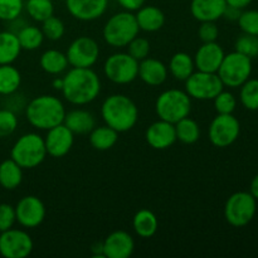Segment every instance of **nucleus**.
<instances>
[{"label":"nucleus","mask_w":258,"mask_h":258,"mask_svg":"<svg viewBox=\"0 0 258 258\" xmlns=\"http://www.w3.org/2000/svg\"><path fill=\"white\" fill-rule=\"evenodd\" d=\"M60 92L64 100L72 105H88L100 95L101 80L92 68L72 67L63 77Z\"/></svg>","instance_id":"nucleus-1"},{"label":"nucleus","mask_w":258,"mask_h":258,"mask_svg":"<svg viewBox=\"0 0 258 258\" xmlns=\"http://www.w3.org/2000/svg\"><path fill=\"white\" fill-rule=\"evenodd\" d=\"M101 116L105 123L113 130L127 133L139 120V110L136 103L126 95L115 93L106 98L101 106Z\"/></svg>","instance_id":"nucleus-2"},{"label":"nucleus","mask_w":258,"mask_h":258,"mask_svg":"<svg viewBox=\"0 0 258 258\" xmlns=\"http://www.w3.org/2000/svg\"><path fill=\"white\" fill-rule=\"evenodd\" d=\"M66 112L62 101L52 95L34 97L25 107L28 122L38 130L45 131L63 123Z\"/></svg>","instance_id":"nucleus-3"},{"label":"nucleus","mask_w":258,"mask_h":258,"mask_svg":"<svg viewBox=\"0 0 258 258\" xmlns=\"http://www.w3.org/2000/svg\"><path fill=\"white\" fill-rule=\"evenodd\" d=\"M140 28L133 12L116 13L106 22L102 29V37L110 47L125 48L139 35Z\"/></svg>","instance_id":"nucleus-4"},{"label":"nucleus","mask_w":258,"mask_h":258,"mask_svg":"<svg viewBox=\"0 0 258 258\" xmlns=\"http://www.w3.org/2000/svg\"><path fill=\"white\" fill-rule=\"evenodd\" d=\"M10 158L23 169L37 168L47 158L44 139L39 134H24L13 145Z\"/></svg>","instance_id":"nucleus-5"},{"label":"nucleus","mask_w":258,"mask_h":258,"mask_svg":"<svg viewBox=\"0 0 258 258\" xmlns=\"http://www.w3.org/2000/svg\"><path fill=\"white\" fill-rule=\"evenodd\" d=\"M155 111L160 120L176 123L189 116L191 111V98L185 91L170 88L161 92L156 98Z\"/></svg>","instance_id":"nucleus-6"},{"label":"nucleus","mask_w":258,"mask_h":258,"mask_svg":"<svg viewBox=\"0 0 258 258\" xmlns=\"http://www.w3.org/2000/svg\"><path fill=\"white\" fill-rule=\"evenodd\" d=\"M252 73V59L238 52H232L224 55L217 75L223 82L224 87H241Z\"/></svg>","instance_id":"nucleus-7"},{"label":"nucleus","mask_w":258,"mask_h":258,"mask_svg":"<svg viewBox=\"0 0 258 258\" xmlns=\"http://www.w3.org/2000/svg\"><path fill=\"white\" fill-rule=\"evenodd\" d=\"M257 211V199L249 191L232 194L224 206V218L232 227L241 228L247 226Z\"/></svg>","instance_id":"nucleus-8"},{"label":"nucleus","mask_w":258,"mask_h":258,"mask_svg":"<svg viewBox=\"0 0 258 258\" xmlns=\"http://www.w3.org/2000/svg\"><path fill=\"white\" fill-rule=\"evenodd\" d=\"M106 78L116 85H128L139 76V60L128 53L118 52L111 54L103 64Z\"/></svg>","instance_id":"nucleus-9"},{"label":"nucleus","mask_w":258,"mask_h":258,"mask_svg":"<svg viewBox=\"0 0 258 258\" xmlns=\"http://www.w3.org/2000/svg\"><path fill=\"white\" fill-rule=\"evenodd\" d=\"M223 90L224 85L217 73L197 71L185 81V92L194 100H213Z\"/></svg>","instance_id":"nucleus-10"},{"label":"nucleus","mask_w":258,"mask_h":258,"mask_svg":"<svg viewBox=\"0 0 258 258\" xmlns=\"http://www.w3.org/2000/svg\"><path fill=\"white\" fill-rule=\"evenodd\" d=\"M66 55L71 67L92 68L100 57V47L93 38L82 35L71 43Z\"/></svg>","instance_id":"nucleus-11"},{"label":"nucleus","mask_w":258,"mask_h":258,"mask_svg":"<svg viewBox=\"0 0 258 258\" xmlns=\"http://www.w3.org/2000/svg\"><path fill=\"white\" fill-rule=\"evenodd\" d=\"M241 133L239 121L233 116L229 115H217L212 120L209 125V140L216 148H228L232 144L236 143Z\"/></svg>","instance_id":"nucleus-12"},{"label":"nucleus","mask_w":258,"mask_h":258,"mask_svg":"<svg viewBox=\"0 0 258 258\" xmlns=\"http://www.w3.org/2000/svg\"><path fill=\"white\" fill-rule=\"evenodd\" d=\"M33 239L23 229L0 232V254L5 258H25L33 251Z\"/></svg>","instance_id":"nucleus-13"},{"label":"nucleus","mask_w":258,"mask_h":258,"mask_svg":"<svg viewBox=\"0 0 258 258\" xmlns=\"http://www.w3.org/2000/svg\"><path fill=\"white\" fill-rule=\"evenodd\" d=\"M14 208L17 222L24 228H35L40 226L47 213L44 203L35 196L23 197Z\"/></svg>","instance_id":"nucleus-14"},{"label":"nucleus","mask_w":258,"mask_h":258,"mask_svg":"<svg viewBox=\"0 0 258 258\" xmlns=\"http://www.w3.org/2000/svg\"><path fill=\"white\" fill-rule=\"evenodd\" d=\"M43 139H44L47 155L55 159L67 155L75 144V134L64 123L47 130V135Z\"/></svg>","instance_id":"nucleus-15"},{"label":"nucleus","mask_w":258,"mask_h":258,"mask_svg":"<svg viewBox=\"0 0 258 258\" xmlns=\"http://www.w3.org/2000/svg\"><path fill=\"white\" fill-rule=\"evenodd\" d=\"M68 13L81 22H93L102 17L108 8V0H64Z\"/></svg>","instance_id":"nucleus-16"},{"label":"nucleus","mask_w":258,"mask_h":258,"mask_svg":"<svg viewBox=\"0 0 258 258\" xmlns=\"http://www.w3.org/2000/svg\"><path fill=\"white\" fill-rule=\"evenodd\" d=\"M145 139L146 143L155 150H166L176 141L175 125L159 118L149 126L145 133Z\"/></svg>","instance_id":"nucleus-17"},{"label":"nucleus","mask_w":258,"mask_h":258,"mask_svg":"<svg viewBox=\"0 0 258 258\" xmlns=\"http://www.w3.org/2000/svg\"><path fill=\"white\" fill-rule=\"evenodd\" d=\"M224 53L223 48L217 42L203 43L197 50L194 55V64L198 71L202 72L217 73L223 60Z\"/></svg>","instance_id":"nucleus-18"},{"label":"nucleus","mask_w":258,"mask_h":258,"mask_svg":"<svg viewBox=\"0 0 258 258\" xmlns=\"http://www.w3.org/2000/svg\"><path fill=\"white\" fill-rule=\"evenodd\" d=\"M102 242L106 258H128L135 249L133 236L125 231L112 232Z\"/></svg>","instance_id":"nucleus-19"},{"label":"nucleus","mask_w":258,"mask_h":258,"mask_svg":"<svg viewBox=\"0 0 258 258\" xmlns=\"http://www.w3.org/2000/svg\"><path fill=\"white\" fill-rule=\"evenodd\" d=\"M226 0H191L190 13L198 22H217L223 18Z\"/></svg>","instance_id":"nucleus-20"},{"label":"nucleus","mask_w":258,"mask_h":258,"mask_svg":"<svg viewBox=\"0 0 258 258\" xmlns=\"http://www.w3.org/2000/svg\"><path fill=\"white\" fill-rule=\"evenodd\" d=\"M169 70L161 60L155 58H145L139 62L138 77L148 86H161L168 78Z\"/></svg>","instance_id":"nucleus-21"},{"label":"nucleus","mask_w":258,"mask_h":258,"mask_svg":"<svg viewBox=\"0 0 258 258\" xmlns=\"http://www.w3.org/2000/svg\"><path fill=\"white\" fill-rule=\"evenodd\" d=\"M135 18L140 30L148 33L158 32L165 24L164 13L154 5H143L140 9L136 10Z\"/></svg>","instance_id":"nucleus-22"},{"label":"nucleus","mask_w":258,"mask_h":258,"mask_svg":"<svg viewBox=\"0 0 258 258\" xmlns=\"http://www.w3.org/2000/svg\"><path fill=\"white\" fill-rule=\"evenodd\" d=\"M63 123L72 131L73 134L77 135H86L90 134L95 128L96 120L95 116L86 110L76 108V110L66 112Z\"/></svg>","instance_id":"nucleus-23"},{"label":"nucleus","mask_w":258,"mask_h":258,"mask_svg":"<svg viewBox=\"0 0 258 258\" xmlns=\"http://www.w3.org/2000/svg\"><path fill=\"white\" fill-rule=\"evenodd\" d=\"M133 228L135 233L141 238H151L158 232V217L149 209H140L134 216Z\"/></svg>","instance_id":"nucleus-24"},{"label":"nucleus","mask_w":258,"mask_h":258,"mask_svg":"<svg viewBox=\"0 0 258 258\" xmlns=\"http://www.w3.org/2000/svg\"><path fill=\"white\" fill-rule=\"evenodd\" d=\"M22 50L15 33L10 30L0 32V64H13Z\"/></svg>","instance_id":"nucleus-25"},{"label":"nucleus","mask_w":258,"mask_h":258,"mask_svg":"<svg viewBox=\"0 0 258 258\" xmlns=\"http://www.w3.org/2000/svg\"><path fill=\"white\" fill-rule=\"evenodd\" d=\"M39 64L40 68L48 75L59 76L60 73L67 71L70 63L66 53L58 49H48L40 55Z\"/></svg>","instance_id":"nucleus-26"},{"label":"nucleus","mask_w":258,"mask_h":258,"mask_svg":"<svg viewBox=\"0 0 258 258\" xmlns=\"http://www.w3.org/2000/svg\"><path fill=\"white\" fill-rule=\"evenodd\" d=\"M168 70L176 81L185 82L196 70V64L191 55L185 52H178L171 57Z\"/></svg>","instance_id":"nucleus-27"},{"label":"nucleus","mask_w":258,"mask_h":258,"mask_svg":"<svg viewBox=\"0 0 258 258\" xmlns=\"http://www.w3.org/2000/svg\"><path fill=\"white\" fill-rule=\"evenodd\" d=\"M23 181V168L12 158L0 163V185L7 190H14Z\"/></svg>","instance_id":"nucleus-28"},{"label":"nucleus","mask_w":258,"mask_h":258,"mask_svg":"<svg viewBox=\"0 0 258 258\" xmlns=\"http://www.w3.org/2000/svg\"><path fill=\"white\" fill-rule=\"evenodd\" d=\"M118 141V133L107 125L98 126L90 133V144L98 151H107L112 149Z\"/></svg>","instance_id":"nucleus-29"},{"label":"nucleus","mask_w":258,"mask_h":258,"mask_svg":"<svg viewBox=\"0 0 258 258\" xmlns=\"http://www.w3.org/2000/svg\"><path fill=\"white\" fill-rule=\"evenodd\" d=\"M22 85V75L13 64H0V95L10 96Z\"/></svg>","instance_id":"nucleus-30"},{"label":"nucleus","mask_w":258,"mask_h":258,"mask_svg":"<svg viewBox=\"0 0 258 258\" xmlns=\"http://www.w3.org/2000/svg\"><path fill=\"white\" fill-rule=\"evenodd\" d=\"M174 125H175L176 140H179L180 143L191 145V144H196L201 138V127H199L198 122L189 116L181 118Z\"/></svg>","instance_id":"nucleus-31"},{"label":"nucleus","mask_w":258,"mask_h":258,"mask_svg":"<svg viewBox=\"0 0 258 258\" xmlns=\"http://www.w3.org/2000/svg\"><path fill=\"white\" fill-rule=\"evenodd\" d=\"M15 34L19 40L20 47L24 50L38 49L44 40V34H43L42 29L35 25H24Z\"/></svg>","instance_id":"nucleus-32"},{"label":"nucleus","mask_w":258,"mask_h":258,"mask_svg":"<svg viewBox=\"0 0 258 258\" xmlns=\"http://www.w3.org/2000/svg\"><path fill=\"white\" fill-rule=\"evenodd\" d=\"M27 14L35 22H44L54 14V4L52 0H27L24 2Z\"/></svg>","instance_id":"nucleus-33"},{"label":"nucleus","mask_w":258,"mask_h":258,"mask_svg":"<svg viewBox=\"0 0 258 258\" xmlns=\"http://www.w3.org/2000/svg\"><path fill=\"white\" fill-rule=\"evenodd\" d=\"M241 103L249 111L258 110V80L249 78L241 86L239 92Z\"/></svg>","instance_id":"nucleus-34"},{"label":"nucleus","mask_w":258,"mask_h":258,"mask_svg":"<svg viewBox=\"0 0 258 258\" xmlns=\"http://www.w3.org/2000/svg\"><path fill=\"white\" fill-rule=\"evenodd\" d=\"M234 49L236 52L244 54L251 59L258 57V35L243 33L237 38L236 43H234Z\"/></svg>","instance_id":"nucleus-35"},{"label":"nucleus","mask_w":258,"mask_h":258,"mask_svg":"<svg viewBox=\"0 0 258 258\" xmlns=\"http://www.w3.org/2000/svg\"><path fill=\"white\" fill-rule=\"evenodd\" d=\"M40 29L44 34V38H48L49 40H54V42L62 39L66 32L64 23L58 17H54V14L48 18V19H45L44 22H42Z\"/></svg>","instance_id":"nucleus-36"},{"label":"nucleus","mask_w":258,"mask_h":258,"mask_svg":"<svg viewBox=\"0 0 258 258\" xmlns=\"http://www.w3.org/2000/svg\"><path fill=\"white\" fill-rule=\"evenodd\" d=\"M24 10V0H0V20L14 22Z\"/></svg>","instance_id":"nucleus-37"},{"label":"nucleus","mask_w":258,"mask_h":258,"mask_svg":"<svg viewBox=\"0 0 258 258\" xmlns=\"http://www.w3.org/2000/svg\"><path fill=\"white\" fill-rule=\"evenodd\" d=\"M214 108L219 115H229L233 113L237 107V100L234 95L229 91H221L216 97L213 98Z\"/></svg>","instance_id":"nucleus-38"},{"label":"nucleus","mask_w":258,"mask_h":258,"mask_svg":"<svg viewBox=\"0 0 258 258\" xmlns=\"http://www.w3.org/2000/svg\"><path fill=\"white\" fill-rule=\"evenodd\" d=\"M18 127V117L9 108L0 110V139L13 135Z\"/></svg>","instance_id":"nucleus-39"},{"label":"nucleus","mask_w":258,"mask_h":258,"mask_svg":"<svg viewBox=\"0 0 258 258\" xmlns=\"http://www.w3.org/2000/svg\"><path fill=\"white\" fill-rule=\"evenodd\" d=\"M127 53L136 60H143L149 57L150 53V42L146 38L136 35L127 44Z\"/></svg>","instance_id":"nucleus-40"},{"label":"nucleus","mask_w":258,"mask_h":258,"mask_svg":"<svg viewBox=\"0 0 258 258\" xmlns=\"http://www.w3.org/2000/svg\"><path fill=\"white\" fill-rule=\"evenodd\" d=\"M237 22H238L239 28L243 33L258 35V10L242 12Z\"/></svg>","instance_id":"nucleus-41"},{"label":"nucleus","mask_w":258,"mask_h":258,"mask_svg":"<svg viewBox=\"0 0 258 258\" xmlns=\"http://www.w3.org/2000/svg\"><path fill=\"white\" fill-rule=\"evenodd\" d=\"M17 222L15 208L8 203L0 204V232L13 228Z\"/></svg>","instance_id":"nucleus-42"},{"label":"nucleus","mask_w":258,"mask_h":258,"mask_svg":"<svg viewBox=\"0 0 258 258\" xmlns=\"http://www.w3.org/2000/svg\"><path fill=\"white\" fill-rule=\"evenodd\" d=\"M198 37L203 43L216 42L219 37V29L216 22H202L198 29Z\"/></svg>","instance_id":"nucleus-43"},{"label":"nucleus","mask_w":258,"mask_h":258,"mask_svg":"<svg viewBox=\"0 0 258 258\" xmlns=\"http://www.w3.org/2000/svg\"><path fill=\"white\" fill-rule=\"evenodd\" d=\"M116 2L126 12H136L143 5H145V0H116Z\"/></svg>","instance_id":"nucleus-44"},{"label":"nucleus","mask_w":258,"mask_h":258,"mask_svg":"<svg viewBox=\"0 0 258 258\" xmlns=\"http://www.w3.org/2000/svg\"><path fill=\"white\" fill-rule=\"evenodd\" d=\"M241 13H242L241 9H237V8H233V7H229V5H227L226 10H224L223 17L226 18V19L234 22V20H238Z\"/></svg>","instance_id":"nucleus-45"},{"label":"nucleus","mask_w":258,"mask_h":258,"mask_svg":"<svg viewBox=\"0 0 258 258\" xmlns=\"http://www.w3.org/2000/svg\"><path fill=\"white\" fill-rule=\"evenodd\" d=\"M226 3L227 5H229V7H233V8H237V9L243 10L244 8H247L249 4H251L252 0H226Z\"/></svg>","instance_id":"nucleus-46"},{"label":"nucleus","mask_w":258,"mask_h":258,"mask_svg":"<svg viewBox=\"0 0 258 258\" xmlns=\"http://www.w3.org/2000/svg\"><path fill=\"white\" fill-rule=\"evenodd\" d=\"M91 253H92V256L95 258L105 257V254H103V242H96V243H93L92 247H91Z\"/></svg>","instance_id":"nucleus-47"},{"label":"nucleus","mask_w":258,"mask_h":258,"mask_svg":"<svg viewBox=\"0 0 258 258\" xmlns=\"http://www.w3.org/2000/svg\"><path fill=\"white\" fill-rule=\"evenodd\" d=\"M249 193L254 197L258 201V174L252 179L251 186H249Z\"/></svg>","instance_id":"nucleus-48"},{"label":"nucleus","mask_w":258,"mask_h":258,"mask_svg":"<svg viewBox=\"0 0 258 258\" xmlns=\"http://www.w3.org/2000/svg\"><path fill=\"white\" fill-rule=\"evenodd\" d=\"M52 86H53V88H54V90L62 91V87H63V77H62V78H60V77H55L54 80H53Z\"/></svg>","instance_id":"nucleus-49"}]
</instances>
